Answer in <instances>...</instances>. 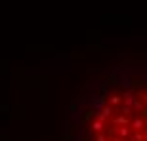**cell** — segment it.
<instances>
[{
	"instance_id": "1",
	"label": "cell",
	"mask_w": 147,
	"mask_h": 141,
	"mask_svg": "<svg viewBox=\"0 0 147 141\" xmlns=\"http://www.w3.org/2000/svg\"><path fill=\"white\" fill-rule=\"evenodd\" d=\"M76 141H147V75L115 78L90 97Z\"/></svg>"
}]
</instances>
